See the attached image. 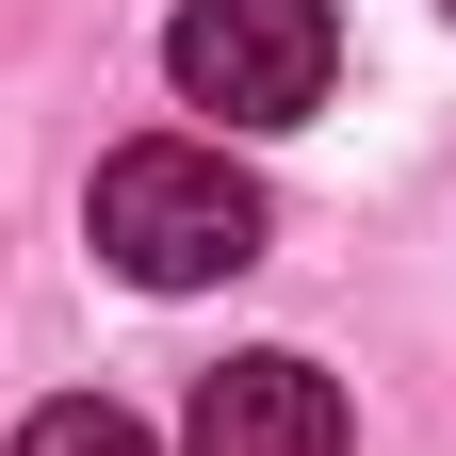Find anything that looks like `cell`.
Segmentation results:
<instances>
[{"mask_svg":"<svg viewBox=\"0 0 456 456\" xmlns=\"http://www.w3.org/2000/svg\"><path fill=\"white\" fill-rule=\"evenodd\" d=\"M82 228H98V261L131 277V294H212V277L261 261L277 212H261V180H245L228 147H180V131H163V147H114V163H98Z\"/></svg>","mask_w":456,"mask_h":456,"instance_id":"1","label":"cell"},{"mask_svg":"<svg viewBox=\"0 0 456 456\" xmlns=\"http://www.w3.org/2000/svg\"><path fill=\"white\" fill-rule=\"evenodd\" d=\"M326 66H342L326 0H180L163 17V82L196 114H228V131H294L326 98Z\"/></svg>","mask_w":456,"mask_h":456,"instance_id":"2","label":"cell"},{"mask_svg":"<svg viewBox=\"0 0 456 456\" xmlns=\"http://www.w3.org/2000/svg\"><path fill=\"white\" fill-rule=\"evenodd\" d=\"M180 456H342V375L326 359H228V375H196V424H180Z\"/></svg>","mask_w":456,"mask_h":456,"instance_id":"3","label":"cell"},{"mask_svg":"<svg viewBox=\"0 0 456 456\" xmlns=\"http://www.w3.org/2000/svg\"><path fill=\"white\" fill-rule=\"evenodd\" d=\"M0 456H163L131 408H98V391H66V408H33L17 440H0Z\"/></svg>","mask_w":456,"mask_h":456,"instance_id":"4","label":"cell"}]
</instances>
